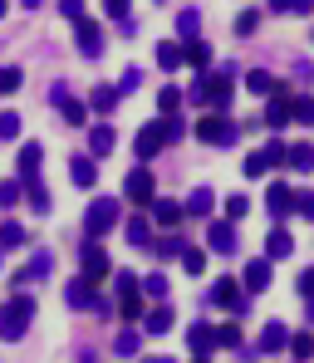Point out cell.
Instances as JSON below:
<instances>
[{"mask_svg": "<svg viewBox=\"0 0 314 363\" xmlns=\"http://www.w3.org/2000/svg\"><path fill=\"white\" fill-rule=\"evenodd\" d=\"M20 201H25V182H0V211H10Z\"/></svg>", "mask_w": 314, "mask_h": 363, "instance_id": "37", "label": "cell"}, {"mask_svg": "<svg viewBox=\"0 0 314 363\" xmlns=\"http://www.w3.org/2000/svg\"><path fill=\"white\" fill-rule=\"evenodd\" d=\"M260 162H265V172L280 167V162H285V143H265V147H260Z\"/></svg>", "mask_w": 314, "mask_h": 363, "instance_id": "43", "label": "cell"}, {"mask_svg": "<svg viewBox=\"0 0 314 363\" xmlns=\"http://www.w3.org/2000/svg\"><path fill=\"white\" fill-rule=\"evenodd\" d=\"M40 162H45V147H40V143H25V147H20V157H15V172H20V182H35Z\"/></svg>", "mask_w": 314, "mask_h": 363, "instance_id": "16", "label": "cell"}, {"mask_svg": "<svg viewBox=\"0 0 314 363\" xmlns=\"http://www.w3.org/2000/svg\"><path fill=\"white\" fill-rule=\"evenodd\" d=\"M285 162H290L295 172H310V167H314V147H310V143H295V147H285Z\"/></svg>", "mask_w": 314, "mask_h": 363, "instance_id": "31", "label": "cell"}, {"mask_svg": "<svg viewBox=\"0 0 314 363\" xmlns=\"http://www.w3.org/2000/svg\"><path fill=\"white\" fill-rule=\"evenodd\" d=\"M191 133H196V143H211V147H231L241 138V128H236L231 113H201Z\"/></svg>", "mask_w": 314, "mask_h": 363, "instance_id": "4", "label": "cell"}, {"mask_svg": "<svg viewBox=\"0 0 314 363\" xmlns=\"http://www.w3.org/2000/svg\"><path fill=\"white\" fill-rule=\"evenodd\" d=\"M290 344V329L280 324V319H270L265 329H260V344H255V354H275V349H285Z\"/></svg>", "mask_w": 314, "mask_h": 363, "instance_id": "19", "label": "cell"}, {"mask_svg": "<svg viewBox=\"0 0 314 363\" xmlns=\"http://www.w3.org/2000/svg\"><path fill=\"white\" fill-rule=\"evenodd\" d=\"M182 64H191V69H201V74H206V64H211V45H206V40L182 45Z\"/></svg>", "mask_w": 314, "mask_h": 363, "instance_id": "27", "label": "cell"}, {"mask_svg": "<svg viewBox=\"0 0 314 363\" xmlns=\"http://www.w3.org/2000/svg\"><path fill=\"white\" fill-rule=\"evenodd\" d=\"M231 94H236V79L221 69V74H201L196 84H191L187 94H182V104H206L211 113H226V104H231Z\"/></svg>", "mask_w": 314, "mask_h": 363, "instance_id": "1", "label": "cell"}, {"mask_svg": "<svg viewBox=\"0 0 314 363\" xmlns=\"http://www.w3.org/2000/svg\"><path fill=\"white\" fill-rule=\"evenodd\" d=\"M172 324H177L172 304H157V309H147V314H142V329H147V334H167Z\"/></svg>", "mask_w": 314, "mask_h": 363, "instance_id": "25", "label": "cell"}, {"mask_svg": "<svg viewBox=\"0 0 314 363\" xmlns=\"http://www.w3.org/2000/svg\"><path fill=\"white\" fill-rule=\"evenodd\" d=\"M270 260H246V270H241V295H265L270 290Z\"/></svg>", "mask_w": 314, "mask_h": 363, "instance_id": "10", "label": "cell"}, {"mask_svg": "<svg viewBox=\"0 0 314 363\" xmlns=\"http://www.w3.org/2000/svg\"><path fill=\"white\" fill-rule=\"evenodd\" d=\"M290 118H295V123H314V99H305V94L290 99Z\"/></svg>", "mask_w": 314, "mask_h": 363, "instance_id": "41", "label": "cell"}, {"mask_svg": "<svg viewBox=\"0 0 314 363\" xmlns=\"http://www.w3.org/2000/svg\"><path fill=\"white\" fill-rule=\"evenodd\" d=\"M236 226L231 221H211L206 226V250H216V255H236Z\"/></svg>", "mask_w": 314, "mask_h": 363, "instance_id": "11", "label": "cell"}, {"mask_svg": "<svg viewBox=\"0 0 314 363\" xmlns=\"http://www.w3.org/2000/svg\"><path fill=\"white\" fill-rule=\"evenodd\" d=\"M246 211H251V196H246V191H236V196H226V216H231V221H241Z\"/></svg>", "mask_w": 314, "mask_h": 363, "instance_id": "44", "label": "cell"}, {"mask_svg": "<svg viewBox=\"0 0 314 363\" xmlns=\"http://www.w3.org/2000/svg\"><path fill=\"white\" fill-rule=\"evenodd\" d=\"M74 45H79V55H89V60H99L103 55V35H99V25L84 15L79 20V30H74Z\"/></svg>", "mask_w": 314, "mask_h": 363, "instance_id": "12", "label": "cell"}, {"mask_svg": "<svg viewBox=\"0 0 314 363\" xmlns=\"http://www.w3.org/2000/svg\"><path fill=\"white\" fill-rule=\"evenodd\" d=\"M138 290H142V300H167V290H172V285H167V275H162V270H152L147 280H138Z\"/></svg>", "mask_w": 314, "mask_h": 363, "instance_id": "29", "label": "cell"}, {"mask_svg": "<svg viewBox=\"0 0 314 363\" xmlns=\"http://www.w3.org/2000/svg\"><path fill=\"white\" fill-rule=\"evenodd\" d=\"M30 319H35V295H10V300L0 304V339L5 344H15V339H25V329H30Z\"/></svg>", "mask_w": 314, "mask_h": 363, "instance_id": "2", "label": "cell"}, {"mask_svg": "<svg viewBox=\"0 0 314 363\" xmlns=\"http://www.w3.org/2000/svg\"><path fill=\"white\" fill-rule=\"evenodd\" d=\"M147 241H152L147 221H142V216H133V221H128V245H147Z\"/></svg>", "mask_w": 314, "mask_h": 363, "instance_id": "42", "label": "cell"}, {"mask_svg": "<svg viewBox=\"0 0 314 363\" xmlns=\"http://www.w3.org/2000/svg\"><path fill=\"white\" fill-rule=\"evenodd\" d=\"M255 25H260V10H241L236 15V35H255Z\"/></svg>", "mask_w": 314, "mask_h": 363, "instance_id": "46", "label": "cell"}, {"mask_svg": "<svg viewBox=\"0 0 314 363\" xmlns=\"http://www.w3.org/2000/svg\"><path fill=\"white\" fill-rule=\"evenodd\" d=\"M182 270H187V275H201V270H206V250L187 245V250H182Z\"/></svg>", "mask_w": 314, "mask_h": 363, "instance_id": "39", "label": "cell"}, {"mask_svg": "<svg viewBox=\"0 0 314 363\" xmlns=\"http://www.w3.org/2000/svg\"><path fill=\"white\" fill-rule=\"evenodd\" d=\"M118 216H123V201H118V196H94V206L84 211V231H89V241L108 236V231L118 226Z\"/></svg>", "mask_w": 314, "mask_h": 363, "instance_id": "3", "label": "cell"}, {"mask_svg": "<svg viewBox=\"0 0 314 363\" xmlns=\"http://www.w3.org/2000/svg\"><path fill=\"white\" fill-rule=\"evenodd\" d=\"M177 30L187 35V45H191V40H196V30H201V15H196V10H182V15H177Z\"/></svg>", "mask_w": 314, "mask_h": 363, "instance_id": "45", "label": "cell"}, {"mask_svg": "<svg viewBox=\"0 0 314 363\" xmlns=\"http://www.w3.org/2000/svg\"><path fill=\"white\" fill-rule=\"evenodd\" d=\"M216 211V191L211 186H191V196L182 201V216H211Z\"/></svg>", "mask_w": 314, "mask_h": 363, "instance_id": "17", "label": "cell"}, {"mask_svg": "<svg viewBox=\"0 0 314 363\" xmlns=\"http://www.w3.org/2000/svg\"><path fill=\"white\" fill-rule=\"evenodd\" d=\"M246 177H265V162H260V152L246 157Z\"/></svg>", "mask_w": 314, "mask_h": 363, "instance_id": "54", "label": "cell"}, {"mask_svg": "<svg viewBox=\"0 0 314 363\" xmlns=\"http://www.w3.org/2000/svg\"><path fill=\"white\" fill-rule=\"evenodd\" d=\"M162 143H167V123H142V128H138V138H133V152L147 162V157H157V152H162Z\"/></svg>", "mask_w": 314, "mask_h": 363, "instance_id": "8", "label": "cell"}, {"mask_svg": "<svg viewBox=\"0 0 314 363\" xmlns=\"http://www.w3.org/2000/svg\"><path fill=\"white\" fill-rule=\"evenodd\" d=\"M152 221L157 226H182V201H167V196H152Z\"/></svg>", "mask_w": 314, "mask_h": 363, "instance_id": "24", "label": "cell"}, {"mask_svg": "<svg viewBox=\"0 0 314 363\" xmlns=\"http://www.w3.org/2000/svg\"><path fill=\"white\" fill-rule=\"evenodd\" d=\"M187 349H191V354H196V359H206V354L216 349V329L196 319V324H191V329H187Z\"/></svg>", "mask_w": 314, "mask_h": 363, "instance_id": "18", "label": "cell"}, {"mask_svg": "<svg viewBox=\"0 0 314 363\" xmlns=\"http://www.w3.org/2000/svg\"><path fill=\"white\" fill-rule=\"evenodd\" d=\"M157 64H162L167 74H172V69H182V45H172V40H162V45H157Z\"/></svg>", "mask_w": 314, "mask_h": 363, "instance_id": "34", "label": "cell"}, {"mask_svg": "<svg viewBox=\"0 0 314 363\" xmlns=\"http://www.w3.org/2000/svg\"><path fill=\"white\" fill-rule=\"evenodd\" d=\"M113 354H118V359H138V354H142V334H138V329H123V334L113 339Z\"/></svg>", "mask_w": 314, "mask_h": 363, "instance_id": "28", "label": "cell"}, {"mask_svg": "<svg viewBox=\"0 0 314 363\" xmlns=\"http://www.w3.org/2000/svg\"><path fill=\"white\" fill-rule=\"evenodd\" d=\"M285 349L295 354V363L314 359V334H310V329H300V334H290V344H285Z\"/></svg>", "mask_w": 314, "mask_h": 363, "instance_id": "32", "label": "cell"}, {"mask_svg": "<svg viewBox=\"0 0 314 363\" xmlns=\"http://www.w3.org/2000/svg\"><path fill=\"white\" fill-rule=\"evenodd\" d=\"M211 304H221V309H231V314H246V309H251V300L241 295V280H236V275H221V280L211 285Z\"/></svg>", "mask_w": 314, "mask_h": 363, "instance_id": "6", "label": "cell"}, {"mask_svg": "<svg viewBox=\"0 0 314 363\" xmlns=\"http://www.w3.org/2000/svg\"><path fill=\"white\" fill-rule=\"evenodd\" d=\"M113 290H118V309H123V319H142V314H147V300H142L133 270H123V275L113 280Z\"/></svg>", "mask_w": 314, "mask_h": 363, "instance_id": "5", "label": "cell"}, {"mask_svg": "<svg viewBox=\"0 0 314 363\" xmlns=\"http://www.w3.org/2000/svg\"><path fill=\"white\" fill-rule=\"evenodd\" d=\"M265 206H270V216H275V221H285V216L295 211V186H285V182H270V191H265Z\"/></svg>", "mask_w": 314, "mask_h": 363, "instance_id": "13", "label": "cell"}, {"mask_svg": "<svg viewBox=\"0 0 314 363\" xmlns=\"http://www.w3.org/2000/svg\"><path fill=\"white\" fill-rule=\"evenodd\" d=\"M216 349H241V324H221L216 329Z\"/></svg>", "mask_w": 314, "mask_h": 363, "instance_id": "40", "label": "cell"}, {"mask_svg": "<svg viewBox=\"0 0 314 363\" xmlns=\"http://www.w3.org/2000/svg\"><path fill=\"white\" fill-rule=\"evenodd\" d=\"M89 108H94V113H113V108H118V89H113V84H99V89L89 94Z\"/></svg>", "mask_w": 314, "mask_h": 363, "instance_id": "26", "label": "cell"}, {"mask_svg": "<svg viewBox=\"0 0 314 363\" xmlns=\"http://www.w3.org/2000/svg\"><path fill=\"white\" fill-rule=\"evenodd\" d=\"M20 79H25L20 69H0V94H15V89H20Z\"/></svg>", "mask_w": 314, "mask_h": 363, "instance_id": "49", "label": "cell"}, {"mask_svg": "<svg viewBox=\"0 0 314 363\" xmlns=\"http://www.w3.org/2000/svg\"><path fill=\"white\" fill-rule=\"evenodd\" d=\"M64 300H69V309H94V314H108V304L99 300V295H94V285H89V280H79V275L64 285Z\"/></svg>", "mask_w": 314, "mask_h": 363, "instance_id": "9", "label": "cell"}, {"mask_svg": "<svg viewBox=\"0 0 314 363\" xmlns=\"http://www.w3.org/2000/svg\"><path fill=\"white\" fill-rule=\"evenodd\" d=\"M295 285H300V295H305V300H314V265H310V270H300V280H295Z\"/></svg>", "mask_w": 314, "mask_h": 363, "instance_id": "53", "label": "cell"}, {"mask_svg": "<svg viewBox=\"0 0 314 363\" xmlns=\"http://www.w3.org/2000/svg\"><path fill=\"white\" fill-rule=\"evenodd\" d=\"M0 15H5V5H0Z\"/></svg>", "mask_w": 314, "mask_h": 363, "instance_id": "56", "label": "cell"}, {"mask_svg": "<svg viewBox=\"0 0 314 363\" xmlns=\"http://www.w3.org/2000/svg\"><path fill=\"white\" fill-rule=\"evenodd\" d=\"M15 245H25V226L20 221H0V250H15Z\"/></svg>", "mask_w": 314, "mask_h": 363, "instance_id": "35", "label": "cell"}, {"mask_svg": "<svg viewBox=\"0 0 314 363\" xmlns=\"http://www.w3.org/2000/svg\"><path fill=\"white\" fill-rule=\"evenodd\" d=\"M265 123H270V128H285V123H290V94H285V84L270 94V104H265Z\"/></svg>", "mask_w": 314, "mask_h": 363, "instance_id": "20", "label": "cell"}, {"mask_svg": "<svg viewBox=\"0 0 314 363\" xmlns=\"http://www.w3.org/2000/svg\"><path fill=\"white\" fill-rule=\"evenodd\" d=\"M103 275H108V250L99 241H84V250H79V280L94 285V280H103Z\"/></svg>", "mask_w": 314, "mask_h": 363, "instance_id": "7", "label": "cell"}, {"mask_svg": "<svg viewBox=\"0 0 314 363\" xmlns=\"http://www.w3.org/2000/svg\"><path fill=\"white\" fill-rule=\"evenodd\" d=\"M25 201H30V211H40V216L50 211V191H45L40 182H25Z\"/></svg>", "mask_w": 314, "mask_h": 363, "instance_id": "36", "label": "cell"}, {"mask_svg": "<svg viewBox=\"0 0 314 363\" xmlns=\"http://www.w3.org/2000/svg\"><path fill=\"white\" fill-rule=\"evenodd\" d=\"M0 138H20V113H0Z\"/></svg>", "mask_w": 314, "mask_h": 363, "instance_id": "47", "label": "cell"}, {"mask_svg": "<svg viewBox=\"0 0 314 363\" xmlns=\"http://www.w3.org/2000/svg\"><path fill=\"white\" fill-rule=\"evenodd\" d=\"M182 250H187V245L177 241V236H167V241H157V255H162V260H167V255H182Z\"/></svg>", "mask_w": 314, "mask_h": 363, "instance_id": "52", "label": "cell"}, {"mask_svg": "<svg viewBox=\"0 0 314 363\" xmlns=\"http://www.w3.org/2000/svg\"><path fill=\"white\" fill-rule=\"evenodd\" d=\"M113 143H118V133H113L108 123H94V128H89V152H94V157H108Z\"/></svg>", "mask_w": 314, "mask_h": 363, "instance_id": "23", "label": "cell"}, {"mask_svg": "<svg viewBox=\"0 0 314 363\" xmlns=\"http://www.w3.org/2000/svg\"><path fill=\"white\" fill-rule=\"evenodd\" d=\"M246 89H251V94H275L280 84H275L270 69H251V74H246Z\"/></svg>", "mask_w": 314, "mask_h": 363, "instance_id": "33", "label": "cell"}, {"mask_svg": "<svg viewBox=\"0 0 314 363\" xmlns=\"http://www.w3.org/2000/svg\"><path fill=\"white\" fill-rule=\"evenodd\" d=\"M103 10H108V20H123V25H128V20H133V10H128L123 0H108Z\"/></svg>", "mask_w": 314, "mask_h": 363, "instance_id": "51", "label": "cell"}, {"mask_svg": "<svg viewBox=\"0 0 314 363\" xmlns=\"http://www.w3.org/2000/svg\"><path fill=\"white\" fill-rule=\"evenodd\" d=\"M157 108H162L167 118H177V108H182V89H172V84H167V89L157 94Z\"/></svg>", "mask_w": 314, "mask_h": 363, "instance_id": "38", "label": "cell"}, {"mask_svg": "<svg viewBox=\"0 0 314 363\" xmlns=\"http://www.w3.org/2000/svg\"><path fill=\"white\" fill-rule=\"evenodd\" d=\"M69 177H74V186H79V191H84V186H94V182H99V162L79 152V157H69Z\"/></svg>", "mask_w": 314, "mask_h": 363, "instance_id": "21", "label": "cell"}, {"mask_svg": "<svg viewBox=\"0 0 314 363\" xmlns=\"http://www.w3.org/2000/svg\"><path fill=\"white\" fill-rule=\"evenodd\" d=\"M123 191H128V201H152L157 191H152V172L147 167H133L123 177Z\"/></svg>", "mask_w": 314, "mask_h": 363, "instance_id": "15", "label": "cell"}, {"mask_svg": "<svg viewBox=\"0 0 314 363\" xmlns=\"http://www.w3.org/2000/svg\"><path fill=\"white\" fill-rule=\"evenodd\" d=\"M142 363H177V359H167V354H162V359H142Z\"/></svg>", "mask_w": 314, "mask_h": 363, "instance_id": "55", "label": "cell"}, {"mask_svg": "<svg viewBox=\"0 0 314 363\" xmlns=\"http://www.w3.org/2000/svg\"><path fill=\"white\" fill-rule=\"evenodd\" d=\"M295 211H300V216H310V221H314V191H295Z\"/></svg>", "mask_w": 314, "mask_h": 363, "instance_id": "50", "label": "cell"}, {"mask_svg": "<svg viewBox=\"0 0 314 363\" xmlns=\"http://www.w3.org/2000/svg\"><path fill=\"white\" fill-rule=\"evenodd\" d=\"M285 255H295V236H290L285 226H275V231L265 236V260H285Z\"/></svg>", "mask_w": 314, "mask_h": 363, "instance_id": "22", "label": "cell"}, {"mask_svg": "<svg viewBox=\"0 0 314 363\" xmlns=\"http://www.w3.org/2000/svg\"><path fill=\"white\" fill-rule=\"evenodd\" d=\"M55 104H60L64 123H74V128H79V123H84V113H89V104H74V99H69V94H64V89H55Z\"/></svg>", "mask_w": 314, "mask_h": 363, "instance_id": "30", "label": "cell"}, {"mask_svg": "<svg viewBox=\"0 0 314 363\" xmlns=\"http://www.w3.org/2000/svg\"><path fill=\"white\" fill-rule=\"evenodd\" d=\"M138 84H142V74H138V69H123V79H118L113 89H118V99H123V94H133V89H138Z\"/></svg>", "mask_w": 314, "mask_h": 363, "instance_id": "48", "label": "cell"}, {"mask_svg": "<svg viewBox=\"0 0 314 363\" xmlns=\"http://www.w3.org/2000/svg\"><path fill=\"white\" fill-rule=\"evenodd\" d=\"M196 363H206V359H196Z\"/></svg>", "mask_w": 314, "mask_h": 363, "instance_id": "57", "label": "cell"}, {"mask_svg": "<svg viewBox=\"0 0 314 363\" xmlns=\"http://www.w3.org/2000/svg\"><path fill=\"white\" fill-rule=\"evenodd\" d=\"M50 270H55V255L50 250H35L30 255V265L15 275V285H35V280H50Z\"/></svg>", "mask_w": 314, "mask_h": 363, "instance_id": "14", "label": "cell"}]
</instances>
